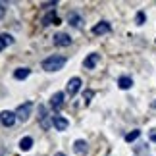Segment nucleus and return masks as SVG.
<instances>
[{
	"label": "nucleus",
	"mask_w": 156,
	"mask_h": 156,
	"mask_svg": "<svg viewBox=\"0 0 156 156\" xmlns=\"http://www.w3.org/2000/svg\"><path fill=\"white\" fill-rule=\"evenodd\" d=\"M66 56H60V54H54V56H48V58H44L43 60V69L44 71H60L66 66Z\"/></svg>",
	"instance_id": "nucleus-1"
},
{
	"label": "nucleus",
	"mask_w": 156,
	"mask_h": 156,
	"mask_svg": "<svg viewBox=\"0 0 156 156\" xmlns=\"http://www.w3.org/2000/svg\"><path fill=\"white\" fill-rule=\"evenodd\" d=\"M31 110H33V102H23L21 106H17V110H16V118L20 119V122H27L29 116H31Z\"/></svg>",
	"instance_id": "nucleus-2"
},
{
	"label": "nucleus",
	"mask_w": 156,
	"mask_h": 156,
	"mask_svg": "<svg viewBox=\"0 0 156 156\" xmlns=\"http://www.w3.org/2000/svg\"><path fill=\"white\" fill-rule=\"evenodd\" d=\"M39 123H41V127H43L44 131L46 129H50L52 127V116H48L46 114V108L44 106H39Z\"/></svg>",
	"instance_id": "nucleus-3"
},
{
	"label": "nucleus",
	"mask_w": 156,
	"mask_h": 156,
	"mask_svg": "<svg viewBox=\"0 0 156 156\" xmlns=\"http://www.w3.org/2000/svg\"><path fill=\"white\" fill-rule=\"evenodd\" d=\"M16 112H10V110H2L0 112V123L4 125V127H12V125L16 123Z\"/></svg>",
	"instance_id": "nucleus-4"
},
{
	"label": "nucleus",
	"mask_w": 156,
	"mask_h": 156,
	"mask_svg": "<svg viewBox=\"0 0 156 156\" xmlns=\"http://www.w3.org/2000/svg\"><path fill=\"white\" fill-rule=\"evenodd\" d=\"M52 43H54V46L64 48V46H69L71 44V37H69V35H66V33H56L52 37Z\"/></svg>",
	"instance_id": "nucleus-5"
},
{
	"label": "nucleus",
	"mask_w": 156,
	"mask_h": 156,
	"mask_svg": "<svg viewBox=\"0 0 156 156\" xmlns=\"http://www.w3.org/2000/svg\"><path fill=\"white\" fill-rule=\"evenodd\" d=\"M52 123H54V129L56 131H66L69 127V122L64 116H60V114H54L52 116Z\"/></svg>",
	"instance_id": "nucleus-6"
},
{
	"label": "nucleus",
	"mask_w": 156,
	"mask_h": 156,
	"mask_svg": "<svg viewBox=\"0 0 156 156\" xmlns=\"http://www.w3.org/2000/svg\"><path fill=\"white\" fill-rule=\"evenodd\" d=\"M79 89H81V79H79V77H71V79L68 81V87H66V93H68L69 97H75Z\"/></svg>",
	"instance_id": "nucleus-7"
},
{
	"label": "nucleus",
	"mask_w": 156,
	"mask_h": 156,
	"mask_svg": "<svg viewBox=\"0 0 156 156\" xmlns=\"http://www.w3.org/2000/svg\"><path fill=\"white\" fill-rule=\"evenodd\" d=\"M98 62H100V54L91 52V54H89V56L85 58V62H83V68H85V69H94Z\"/></svg>",
	"instance_id": "nucleus-8"
},
{
	"label": "nucleus",
	"mask_w": 156,
	"mask_h": 156,
	"mask_svg": "<svg viewBox=\"0 0 156 156\" xmlns=\"http://www.w3.org/2000/svg\"><path fill=\"white\" fill-rule=\"evenodd\" d=\"M41 23H43L44 27L52 25V23H54V25H58V23H60V17L56 16V12H54V10H50L46 16H43V20H41Z\"/></svg>",
	"instance_id": "nucleus-9"
},
{
	"label": "nucleus",
	"mask_w": 156,
	"mask_h": 156,
	"mask_svg": "<svg viewBox=\"0 0 156 156\" xmlns=\"http://www.w3.org/2000/svg\"><path fill=\"white\" fill-rule=\"evenodd\" d=\"M64 97H66L64 93H54V94H52V98H50V106H52V110H58V108H62V106H64Z\"/></svg>",
	"instance_id": "nucleus-10"
},
{
	"label": "nucleus",
	"mask_w": 156,
	"mask_h": 156,
	"mask_svg": "<svg viewBox=\"0 0 156 156\" xmlns=\"http://www.w3.org/2000/svg\"><path fill=\"white\" fill-rule=\"evenodd\" d=\"M110 23L108 21H100V23H97V25L93 27V35H104V33H110Z\"/></svg>",
	"instance_id": "nucleus-11"
},
{
	"label": "nucleus",
	"mask_w": 156,
	"mask_h": 156,
	"mask_svg": "<svg viewBox=\"0 0 156 156\" xmlns=\"http://www.w3.org/2000/svg\"><path fill=\"white\" fill-rule=\"evenodd\" d=\"M118 87L123 89V91H127V89L133 87V79H131V77H127V75H122V77L118 79Z\"/></svg>",
	"instance_id": "nucleus-12"
},
{
	"label": "nucleus",
	"mask_w": 156,
	"mask_h": 156,
	"mask_svg": "<svg viewBox=\"0 0 156 156\" xmlns=\"http://www.w3.org/2000/svg\"><path fill=\"white\" fill-rule=\"evenodd\" d=\"M29 73H31V69H29V68H17V69L14 71V79H17V81L27 79Z\"/></svg>",
	"instance_id": "nucleus-13"
},
{
	"label": "nucleus",
	"mask_w": 156,
	"mask_h": 156,
	"mask_svg": "<svg viewBox=\"0 0 156 156\" xmlns=\"http://www.w3.org/2000/svg\"><path fill=\"white\" fill-rule=\"evenodd\" d=\"M73 151H75L77 154H85V152H87V141L77 139V141L73 143Z\"/></svg>",
	"instance_id": "nucleus-14"
},
{
	"label": "nucleus",
	"mask_w": 156,
	"mask_h": 156,
	"mask_svg": "<svg viewBox=\"0 0 156 156\" xmlns=\"http://www.w3.org/2000/svg\"><path fill=\"white\" fill-rule=\"evenodd\" d=\"M12 43H14V39H12V35H8V33H2L0 35V52H2L6 46H10Z\"/></svg>",
	"instance_id": "nucleus-15"
},
{
	"label": "nucleus",
	"mask_w": 156,
	"mask_h": 156,
	"mask_svg": "<svg viewBox=\"0 0 156 156\" xmlns=\"http://www.w3.org/2000/svg\"><path fill=\"white\" fill-rule=\"evenodd\" d=\"M31 147H33V139H31V137H23V139L20 141V151L27 152V151H31Z\"/></svg>",
	"instance_id": "nucleus-16"
},
{
	"label": "nucleus",
	"mask_w": 156,
	"mask_h": 156,
	"mask_svg": "<svg viewBox=\"0 0 156 156\" xmlns=\"http://www.w3.org/2000/svg\"><path fill=\"white\" fill-rule=\"evenodd\" d=\"M68 21H69L71 27H81V23H83L81 16H77V14H69V16H68Z\"/></svg>",
	"instance_id": "nucleus-17"
},
{
	"label": "nucleus",
	"mask_w": 156,
	"mask_h": 156,
	"mask_svg": "<svg viewBox=\"0 0 156 156\" xmlns=\"http://www.w3.org/2000/svg\"><path fill=\"white\" fill-rule=\"evenodd\" d=\"M139 137H141V131H139V129H133L131 133L125 135V141H127V143H133V141L139 139Z\"/></svg>",
	"instance_id": "nucleus-18"
},
{
	"label": "nucleus",
	"mask_w": 156,
	"mask_h": 156,
	"mask_svg": "<svg viewBox=\"0 0 156 156\" xmlns=\"http://www.w3.org/2000/svg\"><path fill=\"white\" fill-rule=\"evenodd\" d=\"M93 97H94V91H91V89L83 93V100H85V106L91 104V98H93Z\"/></svg>",
	"instance_id": "nucleus-19"
},
{
	"label": "nucleus",
	"mask_w": 156,
	"mask_h": 156,
	"mask_svg": "<svg viewBox=\"0 0 156 156\" xmlns=\"http://www.w3.org/2000/svg\"><path fill=\"white\" fill-rule=\"evenodd\" d=\"M147 20V16H145V12H137V16H135V21H137V25H143Z\"/></svg>",
	"instance_id": "nucleus-20"
},
{
	"label": "nucleus",
	"mask_w": 156,
	"mask_h": 156,
	"mask_svg": "<svg viewBox=\"0 0 156 156\" xmlns=\"http://www.w3.org/2000/svg\"><path fill=\"white\" fill-rule=\"evenodd\" d=\"M56 4H58V2H56V0H54V2H43L41 6H43L44 10H48V8H54V6H56Z\"/></svg>",
	"instance_id": "nucleus-21"
},
{
	"label": "nucleus",
	"mask_w": 156,
	"mask_h": 156,
	"mask_svg": "<svg viewBox=\"0 0 156 156\" xmlns=\"http://www.w3.org/2000/svg\"><path fill=\"white\" fill-rule=\"evenodd\" d=\"M6 8H8V6H6V2H0V20L4 17V14H6Z\"/></svg>",
	"instance_id": "nucleus-22"
},
{
	"label": "nucleus",
	"mask_w": 156,
	"mask_h": 156,
	"mask_svg": "<svg viewBox=\"0 0 156 156\" xmlns=\"http://www.w3.org/2000/svg\"><path fill=\"white\" fill-rule=\"evenodd\" d=\"M148 137H151L152 143H156V131H151V135H148Z\"/></svg>",
	"instance_id": "nucleus-23"
},
{
	"label": "nucleus",
	"mask_w": 156,
	"mask_h": 156,
	"mask_svg": "<svg viewBox=\"0 0 156 156\" xmlns=\"http://www.w3.org/2000/svg\"><path fill=\"white\" fill-rule=\"evenodd\" d=\"M54 156H66V154H62V152H56V154H54Z\"/></svg>",
	"instance_id": "nucleus-24"
},
{
	"label": "nucleus",
	"mask_w": 156,
	"mask_h": 156,
	"mask_svg": "<svg viewBox=\"0 0 156 156\" xmlns=\"http://www.w3.org/2000/svg\"><path fill=\"white\" fill-rule=\"evenodd\" d=\"M152 108H154V110H156V100H154V102H152Z\"/></svg>",
	"instance_id": "nucleus-25"
}]
</instances>
